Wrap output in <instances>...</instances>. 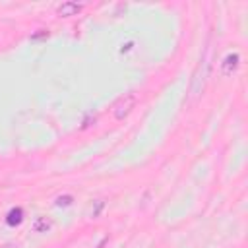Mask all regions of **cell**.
Returning <instances> with one entry per match:
<instances>
[{"instance_id":"obj_1","label":"cell","mask_w":248,"mask_h":248,"mask_svg":"<svg viewBox=\"0 0 248 248\" xmlns=\"http://www.w3.org/2000/svg\"><path fill=\"white\" fill-rule=\"evenodd\" d=\"M79 4H74V2H66V4H62L60 8H58V14L60 16H72V14H76V12H79Z\"/></svg>"}]
</instances>
